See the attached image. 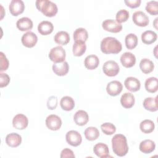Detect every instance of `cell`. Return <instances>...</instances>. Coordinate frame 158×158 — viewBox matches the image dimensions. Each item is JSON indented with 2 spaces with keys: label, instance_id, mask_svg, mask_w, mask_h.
Instances as JSON below:
<instances>
[{
  "label": "cell",
  "instance_id": "4316f807",
  "mask_svg": "<svg viewBox=\"0 0 158 158\" xmlns=\"http://www.w3.org/2000/svg\"><path fill=\"white\" fill-rule=\"evenodd\" d=\"M139 68L142 72L145 74H148L153 71L154 69V64L149 59L144 58L141 59L139 62Z\"/></svg>",
  "mask_w": 158,
  "mask_h": 158
},
{
  "label": "cell",
  "instance_id": "7c38bea8",
  "mask_svg": "<svg viewBox=\"0 0 158 158\" xmlns=\"http://www.w3.org/2000/svg\"><path fill=\"white\" fill-rule=\"evenodd\" d=\"M123 86L120 81L114 80L109 82L106 87L107 93L112 96H116L118 95L122 91Z\"/></svg>",
  "mask_w": 158,
  "mask_h": 158
},
{
  "label": "cell",
  "instance_id": "30bf717a",
  "mask_svg": "<svg viewBox=\"0 0 158 158\" xmlns=\"http://www.w3.org/2000/svg\"><path fill=\"white\" fill-rule=\"evenodd\" d=\"M9 9L12 15L17 16L23 12L25 10V4L21 0H12L9 4Z\"/></svg>",
  "mask_w": 158,
  "mask_h": 158
},
{
  "label": "cell",
  "instance_id": "b9f144b4",
  "mask_svg": "<svg viewBox=\"0 0 158 158\" xmlns=\"http://www.w3.org/2000/svg\"><path fill=\"white\" fill-rule=\"evenodd\" d=\"M125 3L126 4V5L131 8V9H134V8H136L138 7H139L141 4V0H125Z\"/></svg>",
  "mask_w": 158,
  "mask_h": 158
},
{
  "label": "cell",
  "instance_id": "e575fe53",
  "mask_svg": "<svg viewBox=\"0 0 158 158\" xmlns=\"http://www.w3.org/2000/svg\"><path fill=\"white\" fill-rule=\"evenodd\" d=\"M125 46L128 49H133L138 44V37L133 33L127 35L125 38Z\"/></svg>",
  "mask_w": 158,
  "mask_h": 158
},
{
  "label": "cell",
  "instance_id": "4dcf8cb0",
  "mask_svg": "<svg viewBox=\"0 0 158 158\" xmlns=\"http://www.w3.org/2000/svg\"><path fill=\"white\" fill-rule=\"evenodd\" d=\"M157 38V34L151 30H147L141 35L142 41L146 44H150L154 43Z\"/></svg>",
  "mask_w": 158,
  "mask_h": 158
},
{
  "label": "cell",
  "instance_id": "6da1fadb",
  "mask_svg": "<svg viewBox=\"0 0 158 158\" xmlns=\"http://www.w3.org/2000/svg\"><path fill=\"white\" fill-rule=\"evenodd\" d=\"M122 49V43L114 37H106L101 42V51L106 54H118Z\"/></svg>",
  "mask_w": 158,
  "mask_h": 158
},
{
  "label": "cell",
  "instance_id": "d4e9b609",
  "mask_svg": "<svg viewBox=\"0 0 158 158\" xmlns=\"http://www.w3.org/2000/svg\"><path fill=\"white\" fill-rule=\"evenodd\" d=\"M143 107L147 110L151 112H156L157 110V97L146 98L143 101Z\"/></svg>",
  "mask_w": 158,
  "mask_h": 158
},
{
  "label": "cell",
  "instance_id": "f546056e",
  "mask_svg": "<svg viewBox=\"0 0 158 158\" xmlns=\"http://www.w3.org/2000/svg\"><path fill=\"white\" fill-rule=\"evenodd\" d=\"M61 108L66 111L72 110L75 107V102L72 98L65 96L62 98L60 101Z\"/></svg>",
  "mask_w": 158,
  "mask_h": 158
},
{
  "label": "cell",
  "instance_id": "5bb4252c",
  "mask_svg": "<svg viewBox=\"0 0 158 158\" xmlns=\"http://www.w3.org/2000/svg\"><path fill=\"white\" fill-rule=\"evenodd\" d=\"M124 85L126 88L131 92H136L139 90L141 88V83L139 80L133 77H129L127 78L124 81Z\"/></svg>",
  "mask_w": 158,
  "mask_h": 158
},
{
  "label": "cell",
  "instance_id": "9a60e30c",
  "mask_svg": "<svg viewBox=\"0 0 158 158\" xmlns=\"http://www.w3.org/2000/svg\"><path fill=\"white\" fill-rule=\"evenodd\" d=\"M94 153L100 158H106L109 156V150L107 144L99 143L94 145L93 148Z\"/></svg>",
  "mask_w": 158,
  "mask_h": 158
},
{
  "label": "cell",
  "instance_id": "ba28073f",
  "mask_svg": "<svg viewBox=\"0 0 158 158\" xmlns=\"http://www.w3.org/2000/svg\"><path fill=\"white\" fill-rule=\"evenodd\" d=\"M65 139L68 144L77 147L82 142V138L81 135L75 130H70L66 133Z\"/></svg>",
  "mask_w": 158,
  "mask_h": 158
},
{
  "label": "cell",
  "instance_id": "f6af8a7d",
  "mask_svg": "<svg viewBox=\"0 0 158 158\" xmlns=\"http://www.w3.org/2000/svg\"><path fill=\"white\" fill-rule=\"evenodd\" d=\"M1 9H2V10H2V12H1V19H2L3 18V16H4V15H3V14H2V11H3L4 10H3V7H2V6H1Z\"/></svg>",
  "mask_w": 158,
  "mask_h": 158
},
{
  "label": "cell",
  "instance_id": "7a4b0ae2",
  "mask_svg": "<svg viewBox=\"0 0 158 158\" xmlns=\"http://www.w3.org/2000/svg\"><path fill=\"white\" fill-rule=\"evenodd\" d=\"M112 147L114 152L117 156H125L128 151L126 137L122 134L115 135L112 138Z\"/></svg>",
  "mask_w": 158,
  "mask_h": 158
},
{
  "label": "cell",
  "instance_id": "836d02e7",
  "mask_svg": "<svg viewBox=\"0 0 158 158\" xmlns=\"http://www.w3.org/2000/svg\"><path fill=\"white\" fill-rule=\"evenodd\" d=\"M88 38V33L84 28H78L73 32L74 41H82L85 42Z\"/></svg>",
  "mask_w": 158,
  "mask_h": 158
},
{
  "label": "cell",
  "instance_id": "f35d334b",
  "mask_svg": "<svg viewBox=\"0 0 158 158\" xmlns=\"http://www.w3.org/2000/svg\"><path fill=\"white\" fill-rule=\"evenodd\" d=\"M0 57H1V72L6 70L9 67V60L7 59L6 55L2 52H0Z\"/></svg>",
  "mask_w": 158,
  "mask_h": 158
},
{
  "label": "cell",
  "instance_id": "44dd1931",
  "mask_svg": "<svg viewBox=\"0 0 158 158\" xmlns=\"http://www.w3.org/2000/svg\"><path fill=\"white\" fill-rule=\"evenodd\" d=\"M54 30L52 23L47 20L41 22L38 26V31L42 35H48L51 34Z\"/></svg>",
  "mask_w": 158,
  "mask_h": 158
},
{
  "label": "cell",
  "instance_id": "60d3db41",
  "mask_svg": "<svg viewBox=\"0 0 158 158\" xmlns=\"http://www.w3.org/2000/svg\"><path fill=\"white\" fill-rule=\"evenodd\" d=\"M10 82V77L7 73H0V87L3 88L9 85Z\"/></svg>",
  "mask_w": 158,
  "mask_h": 158
},
{
  "label": "cell",
  "instance_id": "52a82bcc",
  "mask_svg": "<svg viewBox=\"0 0 158 158\" xmlns=\"http://www.w3.org/2000/svg\"><path fill=\"white\" fill-rule=\"evenodd\" d=\"M103 29L111 33H118L122 30V25L113 19H107L102 23Z\"/></svg>",
  "mask_w": 158,
  "mask_h": 158
},
{
  "label": "cell",
  "instance_id": "2e32d148",
  "mask_svg": "<svg viewBox=\"0 0 158 158\" xmlns=\"http://www.w3.org/2000/svg\"><path fill=\"white\" fill-rule=\"evenodd\" d=\"M120 62L122 65L126 68L133 67L136 63V57L130 52H125L120 57Z\"/></svg>",
  "mask_w": 158,
  "mask_h": 158
},
{
  "label": "cell",
  "instance_id": "5b68a950",
  "mask_svg": "<svg viewBox=\"0 0 158 158\" xmlns=\"http://www.w3.org/2000/svg\"><path fill=\"white\" fill-rule=\"evenodd\" d=\"M102 70L106 75L108 77H114L118 73L120 67L115 61L110 60L104 64Z\"/></svg>",
  "mask_w": 158,
  "mask_h": 158
},
{
  "label": "cell",
  "instance_id": "d6a6232c",
  "mask_svg": "<svg viewBox=\"0 0 158 158\" xmlns=\"http://www.w3.org/2000/svg\"><path fill=\"white\" fill-rule=\"evenodd\" d=\"M155 125L153 121L149 119H145L143 120L139 125V128L144 133H150L154 130Z\"/></svg>",
  "mask_w": 158,
  "mask_h": 158
},
{
  "label": "cell",
  "instance_id": "f1b7e54d",
  "mask_svg": "<svg viewBox=\"0 0 158 158\" xmlns=\"http://www.w3.org/2000/svg\"><path fill=\"white\" fill-rule=\"evenodd\" d=\"M158 80L156 77H150L146 80L144 83V87L149 93H154L157 91Z\"/></svg>",
  "mask_w": 158,
  "mask_h": 158
},
{
  "label": "cell",
  "instance_id": "74e56055",
  "mask_svg": "<svg viewBox=\"0 0 158 158\" xmlns=\"http://www.w3.org/2000/svg\"><path fill=\"white\" fill-rule=\"evenodd\" d=\"M116 22L118 23H123L126 22L129 18V12L125 9H121L116 14Z\"/></svg>",
  "mask_w": 158,
  "mask_h": 158
},
{
  "label": "cell",
  "instance_id": "603a6c76",
  "mask_svg": "<svg viewBox=\"0 0 158 158\" xmlns=\"http://www.w3.org/2000/svg\"><path fill=\"white\" fill-rule=\"evenodd\" d=\"M139 148L142 152L144 154H150L154 151L156 144L151 139H145L140 143Z\"/></svg>",
  "mask_w": 158,
  "mask_h": 158
},
{
  "label": "cell",
  "instance_id": "7bdbcfd3",
  "mask_svg": "<svg viewBox=\"0 0 158 158\" xmlns=\"http://www.w3.org/2000/svg\"><path fill=\"white\" fill-rule=\"evenodd\" d=\"M60 157L61 158H65V157H75V156L73 152V151H72L70 149L68 148H65L60 153Z\"/></svg>",
  "mask_w": 158,
  "mask_h": 158
},
{
  "label": "cell",
  "instance_id": "1f68e13d",
  "mask_svg": "<svg viewBox=\"0 0 158 158\" xmlns=\"http://www.w3.org/2000/svg\"><path fill=\"white\" fill-rule=\"evenodd\" d=\"M84 134L86 139L89 141H94L99 136V131L97 128L94 127H89L85 129Z\"/></svg>",
  "mask_w": 158,
  "mask_h": 158
},
{
  "label": "cell",
  "instance_id": "ac0fdd59",
  "mask_svg": "<svg viewBox=\"0 0 158 158\" xmlns=\"http://www.w3.org/2000/svg\"><path fill=\"white\" fill-rule=\"evenodd\" d=\"M73 120L77 125L83 126L88 122L89 115L86 111L79 110L75 112L73 116Z\"/></svg>",
  "mask_w": 158,
  "mask_h": 158
},
{
  "label": "cell",
  "instance_id": "d6986e66",
  "mask_svg": "<svg viewBox=\"0 0 158 158\" xmlns=\"http://www.w3.org/2000/svg\"><path fill=\"white\" fill-rule=\"evenodd\" d=\"M6 143L11 148H16L21 144L22 137L16 133H9L6 137Z\"/></svg>",
  "mask_w": 158,
  "mask_h": 158
},
{
  "label": "cell",
  "instance_id": "484cf974",
  "mask_svg": "<svg viewBox=\"0 0 158 158\" xmlns=\"http://www.w3.org/2000/svg\"><path fill=\"white\" fill-rule=\"evenodd\" d=\"M86 46L85 42L82 41H76L73 44L72 51L75 56H81L85 52Z\"/></svg>",
  "mask_w": 158,
  "mask_h": 158
},
{
  "label": "cell",
  "instance_id": "7402d4cb",
  "mask_svg": "<svg viewBox=\"0 0 158 158\" xmlns=\"http://www.w3.org/2000/svg\"><path fill=\"white\" fill-rule=\"evenodd\" d=\"M135 96L131 93H125L120 98L121 105L126 109L131 108L135 104Z\"/></svg>",
  "mask_w": 158,
  "mask_h": 158
},
{
  "label": "cell",
  "instance_id": "9c48e42d",
  "mask_svg": "<svg viewBox=\"0 0 158 158\" xmlns=\"http://www.w3.org/2000/svg\"><path fill=\"white\" fill-rule=\"evenodd\" d=\"M28 124V120L27 116L22 114H18L12 119V125L17 130H24Z\"/></svg>",
  "mask_w": 158,
  "mask_h": 158
},
{
  "label": "cell",
  "instance_id": "8fae6325",
  "mask_svg": "<svg viewBox=\"0 0 158 158\" xmlns=\"http://www.w3.org/2000/svg\"><path fill=\"white\" fill-rule=\"evenodd\" d=\"M133 22L138 26L146 27L149 24V17L142 11L138 10L133 13L132 16Z\"/></svg>",
  "mask_w": 158,
  "mask_h": 158
},
{
  "label": "cell",
  "instance_id": "ab89813d",
  "mask_svg": "<svg viewBox=\"0 0 158 158\" xmlns=\"http://www.w3.org/2000/svg\"><path fill=\"white\" fill-rule=\"evenodd\" d=\"M57 98L54 96L49 97L47 101V107L49 109L54 110L56 108L57 106Z\"/></svg>",
  "mask_w": 158,
  "mask_h": 158
},
{
  "label": "cell",
  "instance_id": "ffe728a7",
  "mask_svg": "<svg viewBox=\"0 0 158 158\" xmlns=\"http://www.w3.org/2000/svg\"><path fill=\"white\" fill-rule=\"evenodd\" d=\"M16 25L17 28L20 31H28L33 28V22L30 18L25 17L19 19L16 23Z\"/></svg>",
  "mask_w": 158,
  "mask_h": 158
},
{
  "label": "cell",
  "instance_id": "e0dca14e",
  "mask_svg": "<svg viewBox=\"0 0 158 158\" xmlns=\"http://www.w3.org/2000/svg\"><path fill=\"white\" fill-rule=\"evenodd\" d=\"M53 72L58 76L65 75L69 70V65L66 61L60 63H54L52 67Z\"/></svg>",
  "mask_w": 158,
  "mask_h": 158
},
{
  "label": "cell",
  "instance_id": "8d00e7d4",
  "mask_svg": "<svg viewBox=\"0 0 158 158\" xmlns=\"http://www.w3.org/2000/svg\"><path fill=\"white\" fill-rule=\"evenodd\" d=\"M101 128L102 131L107 135H111L114 134L116 131L115 126L109 122L104 123L101 125Z\"/></svg>",
  "mask_w": 158,
  "mask_h": 158
},
{
  "label": "cell",
  "instance_id": "3957f363",
  "mask_svg": "<svg viewBox=\"0 0 158 158\" xmlns=\"http://www.w3.org/2000/svg\"><path fill=\"white\" fill-rule=\"evenodd\" d=\"M36 7L45 16L52 17L56 15L58 11L57 5L49 0H37L35 2Z\"/></svg>",
  "mask_w": 158,
  "mask_h": 158
},
{
  "label": "cell",
  "instance_id": "d590c367",
  "mask_svg": "<svg viewBox=\"0 0 158 158\" xmlns=\"http://www.w3.org/2000/svg\"><path fill=\"white\" fill-rule=\"evenodd\" d=\"M146 10L151 15H157L158 14V2L156 1L148 2L146 6Z\"/></svg>",
  "mask_w": 158,
  "mask_h": 158
},
{
  "label": "cell",
  "instance_id": "4fadbf2b",
  "mask_svg": "<svg viewBox=\"0 0 158 158\" xmlns=\"http://www.w3.org/2000/svg\"><path fill=\"white\" fill-rule=\"evenodd\" d=\"M23 46L27 48H32L35 46L38 41V37L32 31H28L23 35L21 39Z\"/></svg>",
  "mask_w": 158,
  "mask_h": 158
},
{
  "label": "cell",
  "instance_id": "83f0119b",
  "mask_svg": "<svg viewBox=\"0 0 158 158\" xmlns=\"http://www.w3.org/2000/svg\"><path fill=\"white\" fill-rule=\"evenodd\" d=\"M54 40L59 44L65 45L70 41V36L67 31H60L55 35Z\"/></svg>",
  "mask_w": 158,
  "mask_h": 158
},
{
  "label": "cell",
  "instance_id": "cb8c5ba5",
  "mask_svg": "<svg viewBox=\"0 0 158 158\" xmlns=\"http://www.w3.org/2000/svg\"><path fill=\"white\" fill-rule=\"evenodd\" d=\"M99 64V58L94 54H91L86 57L84 61L85 67L88 70H94L96 69Z\"/></svg>",
  "mask_w": 158,
  "mask_h": 158
},
{
  "label": "cell",
  "instance_id": "8992f818",
  "mask_svg": "<svg viewBox=\"0 0 158 158\" xmlns=\"http://www.w3.org/2000/svg\"><path fill=\"white\" fill-rule=\"evenodd\" d=\"M46 127L51 130L56 131L60 129L62 125V120L60 118L55 114H51L46 118Z\"/></svg>",
  "mask_w": 158,
  "mask_h": 158
},
{
  "label": "cell",
  "instance_id": "277c9868",
  "mask_svg": "<svg viewBox=\"0 0 158 158\" xmlns=\"http://www.w3.org/2000/svg\"><path fill=\"white\" fill-rule=\"evenodd\" d=\"M65 51L62 46H56L52 48L49 52V59L54 63H60L65 61Z\"/></svg>",
  "mask_w": 158,
  "mask_h": 158
},
{
  "label": "cell",
  "instance_id": "ee69618b",
  "mask_svg": "<svg viewBox=\"0 0 158 158\" xmlns=\"http://www.w3.org/2000/svg\"><path fill=\"white\" fill-rule=\"evenodd\" d=\"M157 19H158V18H156V19L154 20V26L156 29H157Z\"/></svg>",
  "mask_w": 158,
  "mask_h": 158
}]
</instances>
